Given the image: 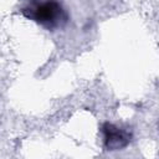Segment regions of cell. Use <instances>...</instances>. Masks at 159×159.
Segmentation results:
<instances>
[{"label":"cell","mask_w":159,"mask_h":159,"mask_svg":"<svg viewBox=\"0 0 159 159\" xmlns=\"http://www.w3.org/2000/svg\"><path fill=\"white\" fill-rule=\"evenodd\" d=\"M31 16L37 22H40L41 25L48 29L60 26L61 22L66 20V16L61 5L56 1H47L45 4H41L35 9Z\"/></svg>","instance_id":"cell-1"},{"label":"cell","mask_w":159,"mask_h":159,"mask_svg":"<svg viewBox=\"0 0 159 159\" xmlns=\"http://www.w3.org/2000/svg\"><path fill=\"white\" fill-rule=\"evenodd\" d=\"M103 133H104V144L108 150L120 149L125 147L129 142L128 134L122 129L114 127L113 124L106 123L103 125Z\"/></svg>","instance_id":"cell-2"}]
</instances>
